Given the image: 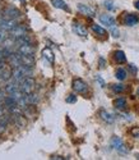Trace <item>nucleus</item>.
<instances>
[{"mask_svg": "<svg viewBox=\"0 0 139 160\" xmlns=\"http://www.w3.org/2000/svg\"><path fill=\"white\" fill-rule=\"evenodd\" d=\"M115 77L119 79V81H124V79L127 78V71L122 69V68L117 69V71H116V73H115Z\"/></svg>", "mask_w": 139, "mask_h": 160, "instance_id": "4be33fe9", "label": "nucleus"}, {"mask_svg": "<svg viewBox=\"0 0 139 160\" xmlns=\"http://www.w3.org/2000/svg\"><path fill=\"white\" fill-rule=\"evenodd\" d=\"M130 133L134 136V137H137V138H139V128H133L132 131H130Z\"/></svg>", "mask_w": 139, "mask_h": 160, "instance_id": "c85d7f7f", "label": "nucleus"}, {"mask_svg": "<svg viewBox=\"0 0 139 160\" xmlns=\"http://www.w3.org/2000/svg\"><path fill=\"white\" fill-rule=\"evenodd\" d=\"M13 121H14V123H16L18 127H21V128H22V127H26V124H27L23 113H22V114H13Z\"/></svg>", "mask_w": 139, "mask_h": 160, "instance_id": "ddd939ff", "label": "nucleus"}, {"mask_svg": "<svg viewBox=\"0 0 139 160\" xmlns=\"http://www.w3.org/2000/svg\"><path fill=\"white\" fill-rule=\"evenodd\" d=\"M110 143H111V148H114L116 151H119L121 154H127L128 152V149L125 148V145H124V142H122V140L120 137L114 136L113 138H111Z\"/></svg>", "mask_w": 139, "mask_h": 160, "instance_id": "f03ea898", "label": "nucleus"}, {"mask_svg": "<svg viewBox=\"0 0 139 160\" xmlns=\"http://www.w3.org/2000/svg\"><path fill=\"white\" fill-rule=\"evenodd\" d=\"M77 101V96L75 95H69L68 98H66V102H70V104H73V102H75Z\"/></svg>", "mask_w": 139, "mask_h": 160, "instance_id": "bb28decb", "label": "nucleus"}, {"mask_svg": "<svg viewBox=\"0 0 139 160\" xmlns=\"http://www.w3.org/2000/svg\"><path fill=\"white\" fill-rule=\"evenodd\" d=\"M92 31L98 36H106V30L101 27L100 24H92Z\"/></svg>", "mask_w": 139, "mask_h": 160, "instance_id": "aec40b11", "label": "nucleus"}, {"mask_svg": "<svg viewBox=\"0 0 139 160\" xmlns=\"http://www.w3.org/2000/svg\"><path fill=\"white\" fill-rule=\"evenodd\" d=\"M2 16H3V14H0V19H2Z\"/></svg>", "mask_w": 139, "mask_h": 160, "instance_id": "c9c22d12", "label": "nucleus"}, {"mask_svg": "<svg viewBox=\"0 0 139 160\" xmlns=\"http://www.w3.org/2000/svg\"><path fill=\"white\" fill-rule=\"evenodd\" d=\"M42 57H44L45 59H47V62H49L50 64L54 63V52L51 51V49H49V48L44 49V50H42Z\"/></svg>", "mask_w": 139, "mask_h": 160, "instance_id": "f3484780", "label": "nucleus"}, {"mask_svg": "<svg viewBox=\"0 0 139 160\" xmlns=\"http://www.w3.org/2000/svg\"><path fill=\"white\" fill-rule=\"evenodd\" d=\"M0 74H2V72H0Z\"/></svg>", "mask_w": 139, "mask_h": 160, "instance_id": "e433bc0d", "label": "nucleus"}, {"mask_svg": "<svg viewBox=\"0 0 139 160\" xmlns=\"http://www.w3.org/2000/svg\"><path fill=\"white\" fill-rule=\"evenodd\" d=\"M52 2V5L55 8H58V9H63L65 12H69V7L66 5V3L64 2V0H51Z\"/></svg>", "mask_w": 139, "mask_h": 160, "instance_id": "dca6fc26", "label": "nucleus"}, {"mask_svg": "<svg viewBox=\"0 0 139 160\" xmlns=\"http://www.w3.org/2000/svg\"><path fill=\"white\" fill-rule=\"evenodd\" d=\"M139 22V18H138V16H135V14H127L124 17V24L125 26H135L137 23Z\"/></svg>", "mask_w": 139, "mask_h": 160, "instance_id": "9b49d317", "label": "nucleus"}, {"mask_svg": "<svg viewBox=\"0 0 139 160\" xmlns=\"http://www.w3.org/2000/svg\"><path fill=\"white\" fill-rule=\"evenodd\" d=\"M106 67V60L103 58H100V68H105Z\"/></svg>", "mask_w": 139, "mask_h": 160, "instance_id": "7c9ffc66", "label": "nucleus"}, {"mask_svg": "<svg viewBox=\"0 0 139 160\" xmlns=\"http://www.w3.org/2000/svg\"><path fill=\"white\" fill-rule=\"evenodd\" d=\"M4 18H12V19H17L21 17V10L17 9L16 7H8L5 10H4V14H3Z\"/></svg>", "mask_w": 139, "mask_h": 160, "instance_id": "39448f33", "label": "nucleus"}, {"mask_svg": "<svg viewBox=\"0 0 139 160\" xmlns=\"http://www.w3.org/2000/svg\"><path fill=\"white\" fill-rule=\"evenodd\" d=\"M27 35V28L23 27V26H16L14 28L12 31H9V36L13 37V38H19V37H23Z\"/></svg>", "mask_w": 139, "mask_h": 160, "instance_id": "423d86ee", "label": "nucleus"}, {"mask_svg": "<svg viewBox=\"0 0 139 160\" xmlns=\"http://www.w3.org/2000/svg\"><path fill=\"white\" fill-rule=\"evenodd\" d=\"M5 92L7 94H13V92H16V91H18L19 90V83L18 82H16V81H13V82H9V83H7V86H5Z\"/></svg>", "mask_w": 139, "mask_h": 160, "instance_id": "4468645a", "label": "nucleus"}, {"mask_svg": "<svg viewBox=\"0 0 139 160\" xmlns=\"http://www.w3.org/2000/svg\"><path fill=\"white\" fill-rule=\"evenodd\" d=\"M17 55L19 58L21 65H26V67H31V68H33V65H35V58L32 55H23V54H21V52H18V51H17Z\"/></svg>", "mask_w": 139, "mask_h": 160, "instance_id": "0eeeda50", "label": "nucleus"}, {"mask_svg": "<svg viewBox=\"0 0 139 160\" xmlns=\"http://www.w3.org/2000/svg\"><path fill=\"white\" fill-rule=\"evenodd\" d=\"M129 68H130L132 73H134V74H135V73H137V71H138V69H137V67H135L134 64H129Z\"/></svg>", "mask_w": 139, "mask_h": 160, "instance_id": "2f4dec72", "label": "nucleus"}, {"mask_svg": "<svg viewBox=\"0 0 139 160\" xmlns=\"http://www.w3.org/2000/svg\"><path fill=\"white\" fill-rule=\"evenodd\" d=\"M114 58H115V60H116L119 64H121V63H125V62H127V57H125V52H124V51H121V50L115 51Z\"/></svg>", "mask_w": 139, "mask_h": 160, "instance_id": "a211bd4d", "label": "nucleus"}, {"mask_svg": "<svg viewBox=\"0 0 139 160\" xmlns=\"http://www.w3.org/2000/svg\"><path fill=\"white\" fill-rule=\"evenodd\" d=\"M73 90L75 91V92H78V94H86L87 92V90H88V86H87V83L83 81V79H80V78H77V79H74L73 81Z\"/></svg>", "mask_w": 139, "mask_h": 160, "instance_id": "7ed1b4c3", "label": "nucleus"}, {"mask_svg": "<svg viewBox=\"0 0 139 160\" xmlns=\"http://www.w3.org/2000/svg\"><path fill=\"white\" fill-rule=\"evenodd\" d=\"M8 37V35H7V31H4V30H0V44H3V41Z\"/></svg>", "mask_w": 139, "mask_h": 160, "instance_id": "a878e982", "label": "nucleus"}, {"mask_svg": "<svg viewBox=\"0 0 139 160\" xmlns=\"http://www.w3.org/2000/svg\"><path fill=\"white\" fill-rule=\"evenodd\" d=\"M16 26H17L16 19H12V18H2L0 19V30L12 31Z\"/></svg>", "mask_w": 139, "mask_h": 160, "instance_id": "20e7f679", "label": "nucleus"}, {"mask_svg": "<svg viewBox=\"0 0 139 160\" xmlns=\"http://www.w3.org/2000/svg\"><path fill=\"white\" fill-rule=\"evenodd\" d=\"M78 10L82 13V14H84V16H88V17H94L96 16V13L92 8L84 5V4H79L78 5Z\"/></svg>", "mask_w": 139, "mask_h": 160, "instance_id": "f8f14e48", "label": "nucleus"}, {"mask_svg": "<svg viewBox=\"0 0 139 160\" xmlns=\"http://www.w3.org/2000/svg\"><path fill=\"white\" fill-rule=\"evenodd\" d=\"M114 105H115V108L117 109H124L125 106H127V100H125L124 98H119L114 101Z\"/></svg>", "mask_w": 139, "mask_h": 160, "instance_id": "412c9836", "label": "nucleus"}, {"mask_svg": "<svg viewBox=\"0 0 139 160\" xmlns=\"http://www.w3.org/2000/svg\"><path fill=\"white\" fill-rule=\"evenodd\" d=\"M100 117L102 118V121H105L106 123H114V121H115V117L111 113L106 112V110H101L100 112Z\"/></svg>", "mask_w": 139, "mask_h": 160, "instance_id": "2eb2a0df", "label": "nucleus"}, {"mask_svg": "<svg viewBox=\"0 0 139 160\" xmlns=\"http://www.w3.org/2000/svg\"><path fill=\"white\" fill-rule=\"evenodd\" d=\"M134 7H135V8L139 10V0H138V2H135V3H134Z\"/></svg>", "mask_w": 139, "mask_h": 160, "instance_id": "473e14b6", "label": "nucleus"}, {"mask_svg": "<svg viewBox=\"0 0 139 160\" xmlns=\"http://www.w3.org/2000/svg\"><path fill=\"white\" fill-rule=\"evenodd\" d=\"M5 90H0V102H4V99H5Z\"/></svg>", "mask_w": 139, "mask_h": 160, "instance_id": "c756f323", "label": "nucleus"}, {"mask_svg": "<svg viewBox=\"0 0 139 160\" xmlns=\"http://www.w3.org/2000/svg\"><path fill=\"white\" fill-rule=\"evenodd\" d=\"M137 95H138V96H139V88H138V90H137Z\"/></svg>", "mask_w": 139, "mask_h": 160, "instance_id": "f704fd0d", "label": "nucleus"}, {"mask_svg": "<svg viewBox=\"0 0 139 160\" xmlns=\"http://www.w3.org/2000/svg\"><path fill=\"white\" fill-rule=\"evenodd\" d=\"M73 31H74L78 36H80V37H87V35H88V32H87V30H86L84 26L80 24V23H78V22H74V23H73Z\"/></svg>", "mask_w": 139, "mask_h": 160, "instance_id": "9d476101", "label": "nucleus"}, {"mask_svg": "<svg viewBox=\"0 0 139 160\" xmlns=\"http://www.w3.org/2000/svg\"><path fill=\"white\" fill-rule=\"evenodd\" d=\"M110 32H111V35H113L114 37H119V36H120V32H119V30H117L116 26H115V27H111V28H110Z\"/></svg>", "mask_w": 139, "mask_h": 160, "instance_id": "393cba45", "label": "nucleus"}, {"mask_svg": "<svg viewBox=\"0 0 139 160\" xmlns=\"http://www.w3.org/2000/svg\"><path fill=\"white\" fill-rule=\"evenodd\" d=\"M17 51L21 52L23 55H32L35 54V48L31 44H23V45H18L17 46Z\"/></svg>", "mask_w": 139, "mask_h": 160, "instance_id": "6e6552de", "label": "nucleus"}, {"mask_svg": "<svg viewBox=\"0 0 139 160\" xmlns=\"http://www.w3.org/2000/svg\"><path fill=\"white\" fill-rule=\"evenodd\" d=\"M124 90H125V87H124V85H121V83H115V85H113V91L115 92V94H121Z\"/></svg>", "mask_w": 139, "mask_h": 160, "instance_id": "5701e85b", "label": "nucleus"}, {"mask_svg": "<svg viewBox=\"0 0 139 160\" xmlns=\"http://www.w3.org/2000/svg\"><path fill=\"white\" fill-rule=\"evenodd\" d=\"M100 22H101L102 24L107 26L108 28L115 27V26H116L115 18H114L113 16H110V14H102V16H100Z\"/></svg>", "mask_w": 139, "mask_h": 160, "instance_id": "1a4fd4ad", "label": "nucleus"}, {"mask_svg": "<svg viewBox=\"0 0 139 160\" xmlns=\"http://www.w3.org/2000/svg\"><path fill=\"white\" fill-rule=\"evenodd\" d=\"M52 159H58V160H60V159H64L63 156H52Z\"/></svg>", "mask_w": 139, "mask_h": 160, "instance_id": "72a5a7b5", "label": "nucleus"}, {"mask_svg": "<svg viewBox=\"0 0 139 160\" xmlns=\"http://www.w3.org/2000/svg\"><path fill=\"white\" fill-rule=\"evenodd\" d=\"M103 7L106 9H108V10H114L115 9V4H114L113 0H106V2H103Z\"/></svg>", "mask_w": 139, "mask_h": 160, "instance_id": "b1692460", "label": "nucleus"}, {"mask_svg": "<svg viewBox=\"0 0 139 160\" xmlns=\"http://www.w3.org/2000/svg\"><path fill=\"white\" fill-rule=\"evenodd\" d=\"M35 79L32 77H26L23 81L19 83V90L23 92L24 95H28L31 92H33L35 90Z\"/></svg>", "mask_w": 139, "mask_h": 160, "instance_id": "f257e3e1", "label": "nucleus"}, {"mask_svg": "<svg viewBox=\"0 0 139 160\" xmlns=\"http://www.w3.org/2000/svg\"><path fill=\"white\" fill-rule=\"evenodd\" d=\"M26 100L28 102V105H36L38 102V96L36 94H33V92H31V94L26 95Z\"/></svg>", "mask_w": 139, "mask_h": 160, "instance_id": "6ab92c4d", "label": "nucleus"}, {"mask_svg": "<svg viewBox=\"0 0 139 160\" xmlns=\"http://www.w3.org/2000/svg\"><path fill=\"white\" fill-rule=\"evenodd\" d=\"M96 81H97V82H98V83H100V86H101V87H105V86H106L105 81H103V79L101 78V76H98V74H97V76H96Z\"/></svg>", "mask_w": 139, "mask_h": 160, "instance_id": "cd10ccee", "label": "nucleus"}]
</instances>
